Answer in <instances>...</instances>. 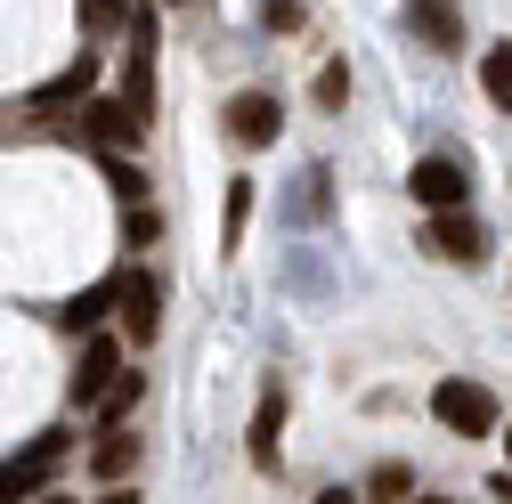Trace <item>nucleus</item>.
Instances as JSON below:
<instances>
[{"label": "nucleus", "mask_w": 512, "mask_h": 504, "mask_svg": "<svg viewBox=\"0 0 512 504\" xmlns=\"http://www.w3.org/2000/svg\"><path fill=\"white\" fill-rule=\"evenodd\" d=\"M66 456H74V431H41L25 456H9V464H0V504H33V496L49 488V472L66 464Z\"/></svg>", "instance_id": "f257e3e1"}, {"label": "nucleus", "mask_w": 512, "mask_h": 504, "mask_svg": "<svg viewBox=\"0 0 512 504\" xmlns=\"http://www.w3.org/2000/svg\"><path fill=\"white\" fill-rule=\"evenodd\" d=\"M431 415L456 431V439H488V431H496V391L472 383V374H447V383L431 391Z\"/></svg>", "instance_id": "f03ea898"}, {"label": "nucleus", "mask_w": 512, "mask_h": 504, "mask_svg": "<svg viewBox=\"0 0 512 504\" xmlns=\"http://www.w3.org/2000/svg\"><path fill=\"white\" fill-rule=\"evenodd\" d=\"M407 196L423 204V212H464V196H472V179L447 163V155H423L415 171H407Z\"/></svg>", "instance_id": "7ed1b4c3"}, {"label": "nucleus", "mask_w": 512, "mask_h": 504, "mask_svg": "<svg viewBox=\"0 0 512 504\" xmlns=\"http://www.w3.org/2000/svg\"><path fill=\"white\" fill-rule=\"evenodd\" d=\"M114 309H122V334H131L139 350L163 334V285H155V277H122V285H114Z\"/></svg>", "instance_id": "20e7f679"}, {"label": "nucleus", "mask_w": 512, "mask_h": 504, "mask_svg": "<svg viewBox=\"0 0 512 504\" xmlns=\"http://www.w3.org/2000/svg\"><path fill=\"white\" fill-rule=\"evenodd\" d=\"M114 374H122V342L90 334V342H82V366H74V383H66V399H74V407H98Z\"/></svg>", "instance_id": "39448f33"}, {"label": "nucleus", "mask_w": 512, "mask_h": 504, "mask_svg": "<svg viewBox=\"0 0 512 504\" xmlns=\"http://www.w3.org/2000/svg\"><path fill=\"white\" fill-rule=\"evenodd\" d=\"M423 244L439 252V261H488V228H480L472 212H431Z\"/></svg>", "instance_id": "423d86ee"}, {"label": "nucleus", "mask_w": 512, "mask_h": 504, "mask_svg": "<svg viewBox=\"0 0 512 504\" xmlns=\"http://www.w3.org/2000/svg\"><path fill=\"white\" fill-rule=\"evenodd\" d=\"M277 122H285V114H277V98H269V90L228 98V139H236V147H269V139H277Z\"/></svg>", "instance_id": "0eeeda50"}, {"label": "nucleus", "mask_w": 512, "mask_h": 504, "mask_svg": "<svg viewBox=\"0 0 512 504\" xmlns=\"http://www.w3.org/2000/svg\"><path fill=\"white\" fill-rule=\"evenodd\" d=\"M90 139L122 155V147H139V139H147V114H139L131 98H98V106H90Z\"/></svg>", "instance_id": "6e6552de"}, {"label": "nucleus", "mask_w": 512, "mask_h": 504, "mask_svg": "<svg viewBox=\"0 0 512 504\" xmlns=\"http://www.w3.org/2000/svg\"><path fill=\"white\" fill-rule=\"evenodd\" d=\"M277 431H285V391H261V407H252V439H244L252 472H277Z\"/></svg>", "instance_id": "1a4fd4ad"}, {"label": "nucleus", "mask_w": 512, "mask_h": 504, "mask_svg": "<svg viewBox=\"0 0 512 504\" xmlns=\"http://www.w3.org/2000/svg\"><path fill=\"white\" fill-rule=\"evenodd\" d=\"M407 25L423 33V49H464V17H456V0H407Z\"/></svg>", "instance_id": "9d476101"}, {"label": "nucleus", "mask_w": 512, "mask_h": 504, "mask_svg": "<svg viewBox=\"0 0 512 504\" xmlns=\"http://www.w3.org/2000/svg\"><path fill=\"white\" fill-rule=\"evenodd\" d=\"M90 90H98V57L82 49L57 82H41V90H33V114H57V106H74V98H90Z\"/></svg>", "instance_id": "9b49d317"}, {"label": "nucleus", "mask_w": 512, "mask_h": 504, "mask_svg": "<svg viewBox=\"0 0 512 504\" xmlns=\"http://www.w3.org/2000/svg\"><path fill=\"white\" fill-rule=\"evenodd\" d=\"M131 464H139V439L114 423V431L98 439V448H90V472H98V480H131Z\"/></svg>", "instance_id": "f8f14e48"}, {"label": "nucleus", "mask_w": 512, "mask_h": 504, "mask_svg": "<svg viewBox=\"0 0 512 504\" xmlns=\"http://www.w3.org/2000/svg\"><path fill=\"white\" fill-rule=\"evenodd\" d=\"M106 309H114V285H90V293H74L66 309H57V326H66V334H98Z\"/></svg>", "instance_id": "ddd939ff"}, {"label": "nucleus", "mask_w": 512, "mask_h": 504, "mask_svg": "<svg viewBox=\"0 0 512 504\" xmlns=\"http://www.w3.org/2000/svg\"><path fill=\"white\" fill-rule=\"evenodd\" d=\"M480 90H488V98L512 114V41H496V49L480 57Z\"/></svg>", "instance_id": "4468645a"}, {"label": "nucleus", "mask_w": 512, "mask_h": 504, "mask_svg": "<svg viewBox=\"0 0 512 504\" xmlns=\"http://www.w3.org/2000/svg\"><path fill=\"white\" fill-rule=\"evenodd\" d=\"M139 391H147V374H114V383H106V399H98V407H106V431H114V423H131Z\"/></svg>", "instance_id": "2eb2a0df"}, {"label": "nucleus", "mask_w": 512, "mask_h": 504, "mask_svg": "<svg viewBox=\"0 0 512 504\" xmlns=\"http://www.w3.org/2000/svg\"><path fill=\"white\" fill-rule=\"evenodd\" d=\"M82 25H90V33H114V25H131V0H82Z\"/></svg>", "instance_id": "dca6fc26"}, {"label": "nucleus", "mask_w": 512, "mask_h": 504, "mask_svg": "<svg viewBox=\"0 0 512 504\" xmlns=\"http://www.w3.org/2000/svg\"><path fill=\"white\" fill-rule=\"evenodd\" d=\"M155 236H163V220H155V212H139V204L122 212V244H131V252H147Z\"/></svg>", "instance_id": "f3484780"}, {"label": "nucleus", "mask_w": 512, "mask_h": 504, "mask_svg": "<svg viewBox=\"0 0 512 504\" xmlns=\"http://www.w3.org/2000/svg\"><path fill=\"white\" fill-rule=\"evenodd\" d=\"M415 480H407V464H374V480H366V496H382V504H391V496H407Z\"/></svg>", "instance_id": "a211bd4d"}, {"label": "nucleus", "mask_w": 512, "mask_h": 504, "mask_svg": "<svg viewBox=\"0 0 512 504\" xmlns=\"http://www.w3.org/2000/svg\"><path fill=\"white\" fill-rule=\"evenodd\" d=\"M342 98H350V66H326V74H317V106H326V114H334Z\"/></svg>", "instance_id": "6ab92c4d"}, {"label": "nucleus", "mask_w": 512, "mask_h": 504, "mask_svg": "<svg viewBox=\"0 0 512 504\" xmlns=\"http://www.w3.org/2000/svg\"><path fill=\"white\" fill-rule=\"evenodd\" d=\"M106 179H114V196H122V204H139V187H147V179H139V163H122V155L106 163Z\"/></svg>", "instance_id": "aec40b11"}, {"label": "nucleus", "mask_w": 512, "mask_h": 504, "mask_svg": "<svg viewBox=\"0 0 512 504\" xmlns=\"http://www.w3.org/2000/svg\"><path fill=\"white\" fill-rule=\"evenodd\" d=\"M244 212H252V187H244V179H236V187H228V244H236V236H244Z\"/></svg>", "instance_id": "412c9836"}, {"label": "nucleus", "mask_w": 512, "mask_h": 504, "mask_svg": "<svg viewBox=\"0 0 512 504\" xmlns=\"http://www.w3.org/2000/svg\"><path fill=\"white\" fill-rule=\"evenodd\" d=\"M98 504H139V496H131V488H122V480H114V488H106V496H98Z\"/></svg>", "instance_id": "4be33fe9"}, {"label": "nucleus", "mask_w": 512, "mask_h": 504, "mask_svg": "<svg viewBox=\"0 0 512 504\" xmlns=\"http://www.w3.org/2000/svg\"><path fill=\"white\" fill-rule=\"evenodd\" d=\"M33 504H74V496H66V488H41V496H33Z\"/></svg>", "instance_id": "5701e85b"}, {"label": "nucleus", "mask_w": 512, "mask_h": 504, "mask_svg": "<svg viewBox=\"0 0 512 504\" xmlns=\"http://www.w3.org/2000/svg\"><path fill=\"white\" fill-rule=\"evenodd\" d=\"M317 504H358V496H350V488H326V496H317Z\"/></svg>", "instance_id": "b1692460"}, {"label": "nucleus", "mask_w": 512, "mask_h": 504, "mask_svg": "<svg viewBox=\"0 0 512 504\" xmlns=\"http://www.w3.org/2000/svg\"><path fill=\"white\" fill-rule=\"evenodd\" d=\"M504 456H512V431H504Z\"/></svg>", "instance_id": "393cba45"}, {"label": "nucleus", "mask_w": 512, "mask_h": 504, "mask_svg": "<svg viewBox=\"0 0 512 504\" xmlns=\"http://www.w3.org/2000/svg\"><path fill=\"white\" fill-rule=\"evenodd\" d=\"M423 504H447V496H423Z\"/></svg>", "instance_id": "a878e982"}]
</instances>
